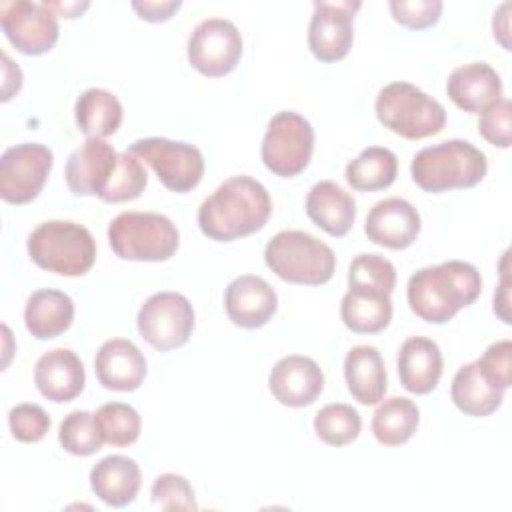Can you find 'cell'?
<instances>
[{"mask_svg": "<svg viewBox=\"0 0 512 512\" xmlns=\"http://www.w3.org/2000/svg\"><path fill=\"white\" fill-rule=\"evenodd\" d=\"M272 214L268 190L250 176L224 180L198 208V226L216 242H232L264 228Z\"/></svg>", "mask_w": 512, "mask_h": 512, "instance_id": "obj_1", "label": "cell"}, {"mask_svg": "<svg viewBox=\"0 0 512 512\" xmlns=\"http://www.w3.org/2000/svg\"><path fill=\"white\" fill-rule=\"evenodd\" d=\"M482 292V276L470 262L448 260L416 270L406 286L410 310L430 322L444 324Z\"/></svg>", "mask_w": 512, "mask_h": 512, "instance_id": "obj_2", "label": "cell"}, {"mask_svg": "<svg viewBox=\"0 0 512 512\" xmlns=\"http://www.w3.org/2000/svg\"><path fill=\"white\" fill-rule=\"evenodd\" d=\"M486 170V154L458 138L422 148L410 164L412 180L430 194L472 188L484 180Z\"/></svg>", "mask_w": 512, "mask_h": 512, "instance_id": "obj_3", "label": "cell"}, {"mask_svg": "<svg viewBox=\"0 0 512 512\" xmlns=\"http://www.w3.org/2000/svg\"><path fill=\"white\" fill-rule=\"evenodd\" d=\"M30 260L60 276H82L96 262V242L90 230L70 220L38 224L26 242Z\"/></svg>", "mask_w": 512, "mask_h": 512, "instance_id": "obj_4", "label": "cell"}, {"mask_svg": "<svg viewBox=\"0 0 512 512\" xmlns=\"http://www.w3.org/2000/svg\"><path fill=\"white\" fill-rule=\"evenodd\" d=\"M266 266L284 282L320 286L336 270L332 248L302 230H282L264 248Z\"/></svg>", "mask_w": 512, "mask_h": 512, "instance_id": "obj_5", "label": "cell"}, {"mask_svg": "<svg viewBox=\"0 0 512 512\" xmlns=\"http://www.w3.org/2000/svg\"><path fill=\"white\" fill-rule=\"evenodd\" d=\"M376 118L390 132L422 140L446 126V108L424 90L410 82H390L376 96Z\"/></svg>", "mask_w": 512, "mask_h": 512, "instance_id": "obj_6", "label": "cell"}, {"mask_svg": "<svg viewBox=\"0 0 512 512\" xmlns=\"http://www.w3.org/2000/svg\"><path fill=\"white\" fill-rule=\"evenodd\" d=\"M112 252L122 260L164 262L180 244L176 224L158 212H122L108 226Z\"/></svg>", "mask_w": 512, "mask_h": 512, "instance_id": "obj_7", "label": "cell"}, {"mask_svg": "<svg viewBox=\"0 0 512 512\" xmlns=\"http://www.w3.org/2000/svg\"><path fill=\"white\" fill-rule=\"evenodd\" d=\"M314 152L312 124L292 110L274 114L266 126L260 156L264 166L282 178L298 176Z\"/></svg>", "mask_w": 512, "mask_h": 512, "instance_id": "obj_8", "label": "cell"}, {"mask_svg": "<svg viewBox=\"0 0 512 512\" xmlns=\"http://www.w3.org/2000/svg\"><path fill=\"white\" fill-rule=\"evenodd\" d=\"M126 152L144 160L158 180L176 194L190 192L204 176V156L188 142L150 136L132 142Z\"/></svg>", "mask_w": 512, "mask_h": 512, "instance_id": "obj_9", "label": "cell"}, {"mask_svg": "<svg viewBox=\"0 0 512 512\" xmlns=\"http://www.w3.org/2000/svg\"><path fill=\"white\" fill-rule=\"evenodd\" d=\"M194 308L184 294L156 292L138 310L136 326L140 336L158 352L184 346L194 332Z\"/></svg>", "mask_w": 512, "mask_h": 512, "instance_id": "obj_10", "label": "cell"}, {"mask_svg": "<svg viewBox=\"0 0 512 512\" xmlns=\"http://www.w3.org/2000/svg\"><path fill=\"white\" fill-rule=\"evenodd\" d=\"M52 150L38 142H22L0 158V196L10 204H28L44 188L52 170Z\"/></svg>", "mask_w": 512, "mask_h": 512, "instance_id": "obj_11", "label": "cell"}, {"mask_svg": "<svg viewBox=\"0 0 512 512\" xmlns=\"http://www.w3.org/2000/svg\"><path fill=\"white\" fill-rule=\"evenodd\" d=\"M188 62L208 78L230 74L242 56V36L226 18H206L196 24L188 38Z\"/></svg>", "mask_w": 512, "mask_h": 512, "instance_id": "obj_12", "label": "cell"}, {"mask_svg": "<svg viewBox=\"0 0 512 512\" xmlns=\"http://www.w3.org/2000/svg\"><path fill=\"white\" fill-rule=\"evenodd\" d=\"M0 24L8 42L26 56H40L58 42V16L44 4L16 0L2 4Z\"/></svg>", "mask_w": 512, "mask_h": 512, "instance_id": "obj_13", "label": "cell"}, {"mask_svg": "<svg viewBox=\"0 0 512 512\" xmlns=\"http://www.w3.org/2000/svg\"><path fill=\"white\" fill-rule=\"evenodd\" d=\"M360 2H314L308 48L320 62H338L354 42V12Z\"/></svg>", "mask_w": 512, "mask_h": 512, "instance_id": "obj_14", "label": "cell"}, {"mask_svg": "<svg viewBox=\"0 0 512 512\" xmlns=\"http://www.w3.org/2000/svg\"><path fill=\"white\" fill-rule=\"evenodd\" d=\"M118 154L102 138H88L66 160L64 178L74 196H102L118 166Z\"/></svg>", "mask_w": 512, "mask_h": 512, "instance_id": "obj_15", "label": "cell"}, {"mask_svg": "<svg viewBox=\"0 0 512 512\" xmlns=\"http://www.w3.org/2000/svg\"><path fill=\"white\" fill-rule=\"evenodd\" d=\"M268 386L280 404L290 408H304L322 394L324 372L310 356L290 354L272 366Z\"/></svg>", "mask_w": 512, "mask_h": 512, "instance_id": "obj_16", "label": "cell"}, {"mask_svg": "<svg viewBox=\"0 0 512 512\" xmlns=\"http://www.w3.org/2000/svg\"><path fill=\"white\" fill-rule=\"evenodd\" d=\"M224 308L232 324L254 330L272 320L278 310V296L262 276L242 274L226 286Z\"/></svg>", "mask_w": 512, "mask_h": 512, "instance_id": "obj_17", "label": "cell"}, {"mask_svg": "<svg viewBox=\"0 0 512 512\" xmlns=\"http://www.w3.org/2000/svg\"><path fill=\"white\" fill-rule=\"evenodd\" d=\"M364 232L368 240L378 246L404 250L412 246L420 234V214L404 198H384L370 208Z\"/></svg>", "mask_w": 512, "mask_h": 512, "instance_id": "obj_18", "label": "cell"}, {"mask_svg": "<svg viewBox=\"0 0 512 512\" xmlns=\"http://www.w3.org/2000/svg\"><path fill=\"white\" fill-rule=\"evenodd\" d=\"M94 372L106 390L132 392L144 382L146 358L132 340L110 338L96 352Z\"/></svg>", "mask_w": 512, "mask_h": 512, "instance_id": "obj_19", "label": "cell"}, {"mask_svg": "<svg viewBox=\"0 0 512 512\" xmlns=\"http://www.w3.org/2000/svg\"><path fill=\"white\" fill-rule=\"evenodd\" d=\"M446 92L460 110L480 114L502 98V80L490 64L468 62L450 72Z\"/></svg>", "mask_w": 512, "mask_h": 512, "instance_id": "obj_20", "label": "cell"}, {"mask_svg": "<svg viewBox=\"0 0 512 512\" xmlns=\"http://www.w3.org/2000/svg\"><path fill=\"white\" fill-rule=\"evenodd\" d=\"M34 384L44 398L52 402H70L84 390V364L78 354L68 348L48 350L36 362Z\"/></svg>", "mask_w": 512, "mask_h": 512, "instance_id": "obj_21", "label": "cell"}, {"mask_svg": "<svg viewBox=\"0 0 512 512\" xmlns=\"http://www.w3.org/2000/svg\"><path fill=\"white\" fill-rule=\"evenodd\" d=\"M398 378L412 394H430L442 376L444 360L438 344L424 336L406 338L398 350Z\"/></svg>", "mask_w": 512, "mask_h": 512, "instance_id": "obj_22", "label": "cell"}, {"mask_svg": "<svg viewBox=\"0 0 512 512\" xmlns=\"http://www.w3.org/2000/svg\"><path fill=\"white\" fill-rule=\"evenodd\" d=\"M142 474L136 460L124 454H110L90 470L92 492L112 508L132 504L140 492Z\"/></svg>", "mask_w": 512, "mask_h": 512, "instance_id": "obj_23", "label": "cell"}, {"mask_svg": "<svg viewBox=\"0 0 512 512\" xmlns=\"http://www.w3.org/2000/svg\"><path fill=\"white\" fill-rule=\"evenodd\" d=\"M306 214L326 234L342 238L354 226L356 202L336 182L320 180L306 196Z\"/></svg>", "mask_w": 512, "mask_h": 512, "instance_id": "obj_24", "label": "cell"}, {"mask_svg": "<svg viewBox=\"0 0 512 512\" xmlns=\"http://www.w3.org/2000/svg\"><path fill=\"white\" fill-rule=\"evenodd\" d=\"M344 378L352 398L364 406L384 398L388 388L386 366L378 348L360 344L348 350L344 358Z\"/></svg>", "mask_w": 512, "mask_h": 512, "instance_id": "obj_25", "label": "cell"}, {"mask_svg": "<svg viewBox=\"0 0 512 512\" xmlns=\"http://www.w3.org/2000/svg\"><path fill=\"white\" fill-rule=\"evenodd\" d=\"M74 320V302L62 290L42 288L30 294L24 306L26 330L38 340L64 334Z\"/></svg>", "mask_w": 512, "mask_h": 512, "instance_id": "obj_26", "label": "cell"}, {"mask_svg": "<svg viewBox=\"0 0 512 512\" xmlns=\"http://www.w3.org/2000/svg\"><path fill=\"white\" fill-rule=\"evenodd\" d=\"M340 318L344 326L356 334L382 332L392 320L390 294L368 288H348L340 302Z\"/></svg>", "mask_w": 512, "mask_h": 512, "instance_id": "obj_27", "label": "cell"}, {"mask_svg": "<svg viewBox=\"0 0 512 512\" xmlns=\"http://www.w3.org/2000/svg\"><path fill=\"white\" fill-rule=\"evenodd\" d=\"M504 392L506 390H500L486 380L476 362L460 366L450 386V396L456 408L476 418L496 412L504 400Z\"/></svg>", "mask_w": 512, "mask_h": 512, "instance_id": "obj_28", "label": "cell"}, {"mask_svg": "<svg viewBox=\"0 0 512 512\" xmlns=\"http://www.w3.org/2000/svg\"><path fill=\"white\" fill-rule=\"evenodd\" d=\"M120 100L104 88L84 90L74 104V118L78 130L88 138L112 136L122 124Z\"/></svg>", "mask_w": 512, "mask_h": 512, "instance_id": "obj_29", "label": "cell"}, {"mask_svg": "<svg viewBox=\"0 0 512 512\" xmlns=\"http://www.w3.org/2000/svg\"><path fill=\"white\" fill-rule=\"evenodd\" d=\"M420 424L418 406L404 396H392L378 404L372 414V434L384 446L406 444Z\"/></svg>", "mask_w": 512, "mask_h": 512, "instance_id": "obj_30", "label": "cell"}, {"mask_svg": "<svg viewBox=\"0 0 512 512\" xmlns=\"http://www.w3.org/2000/svg\"><path fill=\"white\" fill-rule=\"evenodd\" d=\"M398 174V158L384 146H368L346 166V182L354 190L376 192L394 184Z\"/></svg>", "mask_w": 512, "mask_h": 512, "instance_id": "obj_31", "label": "cell"}, {"mask_svg": "<svg viewBox=\"0 0 512 512\" xmlns=\"http://www.w3.org/2000/svg\"><path fill=\"white\" fill-rule=\"evenodd\" d=\"M362 418L356 408L344 402L326 404L314 416V432L328 446H344L358 438Z\"/></svg>", "mask_w": 512, "mask_h": 512, "instance_id": "obj_32", "label": "cell"}, {"mask_svg": "<svg viewBox=\"0 0 512 512\" xmlns=\"http://www.w3.org/2000/svg\"><path fill=\"white\" fill-rule=\"evenodd\" d=\"M98 430L104 444L110 446H130L138 440L142 430L140 414L134 406L124 402H106L94 412Z\"/></svg>", "mask_w": 512, "mask_h": 512, "instance_id": "obj_33", "label": "cell"}, {"mask_svg": "<svg viewBox=\"0 0 512 512\" xmlns=\"http://www.w3.org/2000/svg\"><path fill=\"white\" fill-rule=\"evenodd\" d=\"M58 440L60 446L74 456H90L104 444L94 414L86 410H72L68 416H64L60 422Z\"/></svg>", "mask_w": 512, "mask_h": 512, "instance_id": "obj_34", "label": "cell"}, {"mask_svg": "<svg viewBox=\"0 0 512 512\" xmlns=\"http://www.w3.org/2000/svg\"><path fill=\"white\" fill-rule=\"evenodd\" d=\"M396 286L394 264L380 254H358L348 268V288H368L392 294Z\"/></svg>", "mask_w": 512, "mask_h": 512, "instance_id": "obj_35", "label": "cell"}, {"mask_svg": "<svg viewBox=\"0 0 512 512\" xmlns=\"http://www.w3.org/2000/svg\"><path fill=\"white\" fill-rule=\"evenodd\" d=\"M146 184H148V174H146L140 158H136L130 152H120L114 176H112L108 188L104 190V194L100 196V200L110 202V204L134 200L144 192Z\"/></svg>", "mask_w": 512, "mask_h": 512, "instance_id": "obj_36", "label": "cell"}, {"mask_svg": "<svg viewBox=\"0 0 512 512\" xmlns=\"http://www.w3.org/2000/svg\"><path fill=\"white\" fill-rule=\"evenodd\" d=\"M154 506L160 510H196V498L190 482L180 474H160L150 490Z\"/></svg>", "mask_w": 512, "mask_h": 512, "instance_id": "obj_37", "label": "cell"}, {"mask_svg": "<svg viewBox=\"0 0 512 512\" xmlns=\"http://www.w3.org/2000/svg\"><path fill=\"white\" fill-rule=\"evenodd\" d=\"M8 426L16 440L20 442H40L50 430L48 412L34 402L16 404L8 412Z\"/></svg>", "mask_w": 512, "mask_h": 512, "instance_id": "obj_38", "label": "cell"}, {"mask_svg": "<svg viewBox=\"0 0 512 512\" xmlns=\"http://www.w3.org/2000/svg\"><path fill=\"white\" fill-rule=\"evenodd\" d=\"M480 372L486 376V380L500 388L506 390L512 384V342L508 338L498 340L490 344L484 354L476 360Z\"/></svg>", "mask_w": 512, "mask_h": 512, "instance_id": "obj_39", "label": "cell"}, {"mask_svg": "<svg viewBox=\"0 0 512 512\" xmlns=\"http://www.w3.org/2000/svg\"><path fill=\"white\" fill-rule=\"evenodd\" d=\"M512 104L508 98H500L492 106H488L484 112H480L478 120V132L486 142L498 148H508L512 142Z\"/></svg>", "mask_w": 512, "mask_h": 512, "instance_id": "obj_40", "label": "cell"}, {"mask_svg": "<svg viewBox=\"0 0 512 512\" xmlns=\"http://www.w3.org/2000/svg\"><path fill=\"white\" fill-rule=\"evenodd\" d=\"M388 8L396 22L412 30L434 26L442 14L440 0H390Z\"/></svg>", "mask_w": 512, "mask_h": 512, "instance_id": "obj_41", "label": "cell"}, {"mask_svg": "<svg viewBox=\"0 0 512 512\" xmlns=\"http://www.w3.org/2000/svg\"><path fill=\"white\" fill-rule=\"evenodd\" d=\"M180 6H182L180 0H162V2H150V0L138 2V0H134L132 2V10L142 20H148V22H166L168 18H172V14Z\"/></svg>", "mask_w": 512, "mask_h": 512, "instance_id": "obj_42", "label": "cell"}, {"mask_svg": "<svg viewBox=\"0 0 512 512\" xmlns=\"http://www.w3.org/2000/svg\"><path fill=\"white\" fill-rule=\"evenodd\" d=\"M502 276H500V284L498 290L494 292V312L500 316V320L504 324H510V280H508V252L502 258Z\"/></svg>", "mask_w": 512, "mask_h": 512, "instance_id": "obj_43", "label": "cell"}, {"mask_svg": "<svg viewBox=\"0 0 512 512\" xmlns=\"http://www.w3.org/2000/svg\"><path fill=\"white\" fill-rule=\"evenodd\" d=\"M2 62H4V86H2V100H10L12 94H16L22 86V74H20V68L8 58V54L4 52L2 54Z\"/></svg>", "mask_w": 512, "mask_h": 512, "instance_id": "obj_44", "label": "cell"}, {"mask_svg": "<svg viewBox=\"0 0 512 512\" xmlns=\"http://www.w3.org/2000/svg\"><path fill=\"white\" fill-rule=\"evenodd\" d=\"M508 10H510V4L504 2L496 12H494V20H492V30H494V38L506 48L510 50V26H508Z\"/></svg>", "mask_w": 512, "mask_h": 512, "instance_id": "obj_45", "label": "cell"}, {"mask_svg": "<svg viewBox=\"0 0 512 512\" xmlns=\"http://www.w3.org/2000/svg\"><path fill=\"white\" fill-rule=\"evenodd\" d=\"M46 8H50L56 16H64V18H76L80 16L90 2H42Z\"/></svg>", "mask_w": 512, "mask_h": 512, "instance_id": "obj_46", "label": "cell"}]
</instances>
